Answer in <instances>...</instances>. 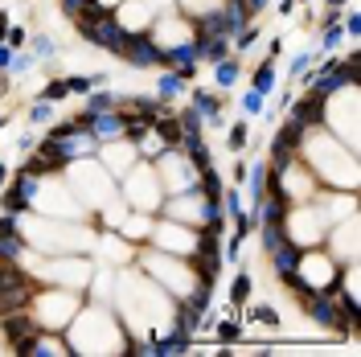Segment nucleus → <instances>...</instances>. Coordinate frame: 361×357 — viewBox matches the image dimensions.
<instances>
[{
  "label": "nucleus",
  "instance_id": "nucleus-1",
  "mask_svg": "<svg viewBox=\"0 0 361 357\" xmlns=\"http://www.w3.org/2000/svg\"><path fill=\"white\" fill-rule=\"evenodd\" d=\"M78 308H82V300L74 296L70 287H53V292H42V287H37V296H33V304H29V312L37 316V325L49 329V333H62L74 320Z\"/></svg>",
  "mask_w": 361,
  "mask_h": 357
},
{
  "label": "nucleus",
  "instance_id": "nucleus-2",
  "mask_svg": "<svg viewBox=\"0 0 361 357\" xmlns=\"http://www.w3.org/2000/svg\"><path fill=\"white\" fill-rule=\"evenodd\" d=\"M120 181H123V197H127L132 206H140L144 214H152V210L165 201V193H160V177H156V168L152 165H140V161H136Z\"/></svg>",
  "mask_w": 361,
  "mask_h": 357
},
{
  "label": "nucleus",
  "instance_id": "nucleus-3",
  "mask_svg": "<svg viewBox=\"0 0 361 357\" xmlns=\"http://www.w3.org/2000/svg\"><path fill=\"white\" fill-rule=\"evenodd\" d=\"M144 271L152 275V280H160V284L177 296V300H185V296L193 292V284H197L189 263L172 259V255H156V251H148V255H144Z\"/></svg>",
  "mask_w": 361,
  "mask_h": 357
},
{
  "label": "nucleus",
  "instance_id": "nucleus-4",
  "mask_svg": "<svg viewBox=\"0 0 361 357\" xmlns=\"http://www.w3.org/2000/svg\"><path fill=\"white\" fill-rule=\"evenodd\" d=\"M304 312L312 316L320 329H333V333H353V329H357V325L345 316L337 292H312V296H308V304H304Z\"/></svg>",
  "mask_w": 361,
  "mask_h": 357
},
{
  "label": "nucleus",
  "instance_id": "nucleus-5",
  "mask_svg": "<svg viewBox=\"0 0 361 357\" xmlns=\"http://www.w3.org/2000/svg\"><path fill=\"white\" fill-rule=\"evenodd\" d=\"M120 58L127 66H136V70H156V66H160V42L132 29L127 42H123V49H120Z\"/></svg>",
  "mask_w": 361,
  "mask_h": 357
},
{
  "label": "nucleus",
  "instance_id": "nucleus-6",
  "mask_svg": "<svg viewBox=\"0 0 361 357\" xmlns=\"http://www.w3.org/2000/svg\"><path fill=\"white\" fill-rule=\"evenodd\" d=\"M33 296H37V280L33 275H21L17 284H4L0 287V316L4 312H17V308H29Z\"/></svg>",
  "mask_w": 361,
  "mask_h": 357
},
{
  "label": "nucleus",
  "instance_id": "nucleus-7",
  "mask_svg": "<svg viewBox=\"0 0 361 357\" xmlns=\"http://www.w3.org/2000/svg\"><path fill=\"white\" fill-rule=\"evenodd\" d=\"M99 148H103V168H111V177H123L127 168L140 161V152H136L132 140H111V144H99Z\"/></svg>",
  "mask_w": 361,
  "mask_h": 357
},
{
  "label": "nucleus",
  "instance_id": "nucleus-8",
  "mask_svg": "<svg viewBox=\"0 0 361 357\" xmlns=\"http://www.w3.org/2000/svg\"><path fill=\"white\" fill-rule=\"evenodd\" d=\"M42 275H46V280H58L62 287H66V280H74V284L82 287L95 271H91V263L87 259H53L49 267H42Z\"/></svg>",
  "mask_w": 361,
  "mask_h": 357
},
{
  "label": "nucleus",
  "instance_id": "nucleus-9",
  "mask_svg": "<svg viewBox=\"0 0 361 357\" xmlns=\"http://www.w3.org/2000/svg\"><path fill=\"white\" fill-rule=\"evenodd\" d=\"M123 123H127V115H120V107H115V111H99L87 119V132L95 136V144H111L123 140Z\"/></svg>",
  "mask_w": 361,
  "mask_h": 357
},
{
  "label": "nucleus",
  "instance_id": "nucleus-10",
  "mask_svg": "<svg viewBox=\"0 0 361 357\" xmlns=\"http://www.w3.org/2000/svg\"><path fill=\"white\" fill-rule=\"evenodd\" d=\"M152 234H156V242H160V246H169V251H185V255L193 251V238H197V234L189 230V226H181L177 218L160 222V226H156Z\"/></svg>",
  "mask_w": 361,
  "mask_h": 357
},
{
  "label": "nucleus",
  "instance_id": "nucleus-11",
  "mask_svg": "<svg viewBox=\"0 0 361 357\" xmlns=\"http://www.w3.org/2000/svg\"><path fill=\"white\" fill-rule=\"evenodd\" d=\"M324 103L329 99L312 91V95H304L300 103H291V119H300L304 127H324Z\"/></svg>",
  "mask_w": 361,
  "mask_h": 357
},
{
  "label": "nucleus",
  "instance_id": "nucleus-12",
  "mask_svg": "<svg viewBox=\"0 0 361 357\" xmlns=\"http://www.w3.org/2000/svg\"><path fill=\"white\" fill-rule=\"evenodd\" d=\"M217 13H222V21H226V33H230V37L251 25V8H246V0H217Z\"/></svg>",
  "mask_w": 361,
  "mask_h": 357
},
{
  "label": "nucleus",
  "instance_id": "nucleus-13",
  "mask_svg": "<svg viewBox=\"0 0 361 357\" xmlns=\"http://www.w3.org/2000/svg\"><path fill=\"white\" fill-rule=\"evenodd\" d=\"M300 251H304V246H296L291 238H284L279 246H271L267 259H271V267H275V275H284V271H291V267H300Z\"/></svg>",
  "mask_w": 361,
  "mask_h": 357
},
{
  "label": "nucleus",
  "instance_id": "nucleus-14",
  "mask_svg": "<svg viewBox=\"0 0 361 357\" xmlns=\"http://www.w3.org/2000/svg\"><path fill=\"white\" fill-rule=\"evenodd\" d=\"M152 136L165 144V148H177V144H181V136H185V132H181V119L160 111V115L152 119Z\"/></svg>",
  "mask_w": 361,
  "mask_h": 357
},
{
  "label": "nucleus",
  "instance_id": "nucleus-15",
  "mask_svg": "<svg viewBox=\"0 0 361 357\" xmlns=\"http://www.w3.org/2000/svg\"><path fill=\"white\" fill-rule=\"evenodd\" d=\"M193 111L201 115V123H217V119H222V99H217L214 91H201V87H197V91H193Z\"/></svg>",
  "mask_w": 361,
  "mask_h": 357
},
{
  "label": "nucleus",
  "instance_id": "nucleus-16",
  "mask_svg": "<svg viewBox=\"0 0 361 357\" xmlns=\"http://www.w3.org/2000/svg\"><path fill=\"white\" fill-rule=\"evenodd\" d=\"M4 185L17 193L25 206H33V197H37V189H42V177H37V173H25V168H21V177H17V181H4ZM4 185H0V189H4Z\"/></svg>",
  "mask_w": 361,
  "mask_h": 357
},
{
  "label": "nucleus",
  "instance_id": "nucleus-17",
  "mask_svg": "<svg viewBox=\"0 0 361 357\" xmlns=\"http://www.w3.org/2000/svg\"><path fill=\"white\" fill-rule=\"evenodd\" d=\"M120 107V99L111 95V91H103V87H95V91H87V115H99V111H115Z\"/></svg>",
  "mask_w": 361,
  "mask_h": 357
},
{
  "label": "nucleus",
  "instance_id": "nucleus-18",
  "mask_svg": "<svg viewBox=\"0 0 361 357\" xmlns=\"http://www.w3.org/2000/svg\"><path fill=\"white\" fill-rule=\"evenodd\" d=\"M239 74H242L239 58H230V54H226V58L217 62V70H214V82H217V87H222V91H230V87L239 82Z\"/></svg>",
  "mask_w": 361,
  "mask_h": 357
},
{
  "label": "nucleus",
  "instance_id": "nucleus-19",
  "mask_svg": "<svg viewBox=\"0 0 361 357\" xmlns=\"http://www.w3.org/2000/svg\"><path fill=\"white\" fill-rule=\"evenodd\" d=\"M275 62L267 58V62H259V70H255V78H251V91H259V95H271L275 91Z\"/></svg>",
  "mask_w": 361,
  "mask_h": 357
},
{
  "label": "nucleus",
  "instance_id": "nucleus-20",
  "mask_svg": "<svg viewBox=\"0 0 361 357\" xmlns=\"http://www.w3.org/2000/svg\"><path fill=\"white\" fill-rule=\"evenodd\" d=\"M201 46V58L205 62H222L226 54H230V37H205V42H197Z\"/></svg>",
  "mask_w": 361,
  "mask_h": 357
},
{
  "label": "nucleus",
  "instance_id": "nucleus-21",
  "mask_svg": "<svg viewBox=\"0 0 361 357\" xmlns=\"http://www.w3.org/2000/svg\"><path fill=\"white\" fill-rule=\"evenodd\" d=\"M123 238H127V242H144L148 234H152V222H148L144 214L140 218H127V222H123V230H120Z\"/></svg>",
  "mask_w": 361,
  "mask_h": 357
},
{
  "label": "nucleus",
  "instance_id": "nucleus-22",
  "mask_svg": "<svg viewBox=\"0 0 361 357\" xmlns=\"http://www.w3.org/2000/svg\"><path fill=\"white\" fill-rule=\"evenodd\" d=\"M185 91V78L177 70H169V74H160V82H156V99H177Z\"/></svg>",
  "mask_w": 361,
  "mask_h": 357
},
{
  "label": "nucleus",
  "instance_id": "nucleus-23",
  "mask_svg": "<svg viewBox=\"0 0 361 357\" xmlns=\"http://www.w3.org/2000/svg\"><path fill=\"white\" fill-rule=\"evenodd\" d=\"M230 304H234V308L251 304V275H246V271H239L234 284H230Z\"/></svg>",
  "mask_w": 361,
  "mask_h": 357
},
{
  "label": "nucleus",
  "instance_id": "nucleus-24",
  "mask_svg": "<svg viewBox=\"0 0 361 357\" xmlns=\"http://www.w3.org/2000/svg\"><path fill=\"white\" fill-rule=\"evenodd\" d=\"M246 140H251V127H246V119H239V123L226 132V148H230V152H242Z\"/></svg>",
  "mask_w": 361,
  "mask_h": 357
},
{
  "label": "nucleus",
  "instance_id": "nucleus-25",
  "mask_svg": "<svg viewBox=\"0 0 361 357\" xmlns=\"http://www.w3.org/2000/svg\"><path fill=\"white\" fill-rule=\"evenodd\" d=\"M251 320L255 325H267V329H279V312L271 308V304H255L251 308Z\"/></svg>",
  "mask_w": 361,
  "mask_h": 357
},
{
  "label": "nucleus",
  "instance_id": "nucleus-26",
  "mask_svg": "<svg viewBox=\"0 0 361 357\" xmlns=\"http://www.w3.org/2000/svg\"><path fill=\"white\" fill-rule=\"evenodd\" d=\"M53 119V103L49 99H37L33 107H29V123H49Z\"/></svg>",
  "mask_w": 361,
  "mask_h": 357
},
{
  "label": "nucleus",
  "instance_id": "nucleus-27",
  "mask_svg": "<svg viewBox=\"0 0 361 357\" xmlns=\"http://www.w3.org/2000/svg\"><path fill=\"white\" fill-rule=\"evenodd\" d=\"M58 4H62V13H66V17H82V13H91V8H95L99 0H58Z\"/></svg>",
  "mask_w": 361,
  "mask_h": 357
},
{
  "label": "nucleus",
  "instance_id": "nucleus-28",
  "mask_svg": "<svg viewBox=\"0 0 361 357\" xmlns=\"http://www.w3.org/2000/svg\"><path fill=\"white\" fill-rule=\"evenodd\" d=\"M177 119H181V132H185V136H201V127H205V123H201V115H197L193 107H189V111H181Z\"/></svg>",
  "mask_w": 361,
  "mask_h": 357
},
{
  "label": "nucleus",
  "instance_id": "nucleus-29",
  "mask_svg": "<svg viewBox=\"0 0 361 357\" xmlns=\"http://www.w3.org/2000/svg\"><path fill=\"white\" fill-rule=\"evenodd\" d=\"M312 62H316V54H308V49L296 54V58H291V74H296V78H308V74H312Z\"/></svg>",
  "mask_w": 361,
  "mask_h": 357
},
{
  "label": "nucleus",
  "instance_id": "nucleus-30",
  "mask_svg": "<svg viewBox=\"0 0 361 357\" xmlns=\"http://www.w3.org/2000/svg\"><path fill=\"white\" fill-rule=\"evenodd\" d=\"M70 95V87H66V78H53V82H49L46 91H42V95L37 99H49V103H58V99H66Z\"/></svg>",
  "mask_w": 361,
  "mask_h": 357
},
{
  "label": "nucleus",
  "instance_id": "nucleus-31",
  "mask_svg": "<svg viewBox=\"0 0 361 357\" xmlns=\"http://www.w3.org/2000/svg\"><path fill=\"white\" fill-rule=\"evenodd\" d=\"M58 54V46H53V37H46V33H37L33 37V58H53Z\"/></svg>",
  "mask_w": 361,
  "mask_h": 357
},
{
  "label": "nucleus",
  "instance_id": "nucleus-32",
  "mask_svg": "<svg viewBox=\"0 0 361 357\" xmlns=\"http://www.w3.org/2000/svg\"><path fill=\"white\" fill-rule=\"evenodd\" d=\"M239 333H242V325H239V320H222V325H217V341H222V345L239 341Z\"/></svg>",
  "mask_w": 361,
  "mask_h": 357
},
{
  "label": "nucleus",
  "instance_id": "nucleus-33",
  "mask_svg": "<svg viewBox=\"0 0 361 357\" xmlns=\"http://www.w3.org/2000/svg\"><path fill=\"white\" fill-rule=\"evenodd\" d=\"M263 99L267 95H259V91H246V95H242V111H246V115H259V111L267 107Z\"/></svg>",
  "mask_w": 361,
  "mask_h": 357
},
{
  "label": "nucleus",
  "instance_id": "nucleus-34",
  "mask_svg": "<svg viewBox=\"0 0 361 357\" xmlns=\"http://www.w3.org/2000/svg\"><path fill=\"white\" fill-rule=\"evenodd\" d=\"M4 42H8L13 49H21L25 42H29V37H25V29H21V25H8V37H4Z\"/></svg>",
  "mask_w": 361,
  "mask_h": 357
},
{
  "label": "nucleus",
  "instance_id": "nucleus-35",
  "mask_svg": "<svg viewBox=\"0 0 361 357\" xmlns=\"http://www.w3.org/2000/svg\"><path fill=\"white\" fill-rule=\"evenodd\" d=\"M13 58H17V54H13V46H8V42H0V74L13 66Z\"/></svg>",
  "mask_w": 361,
  "mask_h": 357
},
{
  "label": "nucleus",
  "instance_id": "nucleus-36",
  "mask_svg": "<svg viewBox=\"0 0 361 357\" xmlns=\"http://www.w3.org/2000/svg\"><path fill=\"white\" fill-rule=\"evenodd\" d=\"M341 29H345V37H357V33H361V21H357V13H349Z\"/></svg>",
  "mask_w": 361,
  "mask_h": 357
},
{
  "label": "nucleus",
  "instance_id": "nucleus-37",
  "mask_svg": "<svg viewBox=\"0 0 361 357\" xmlns=\"http://www.w3.org/2000/svg\"><path fill=\"white\" fill-rule=\"evenodd\" d=\"M29 66H33V54H21V58H13V66H8V70H13V74H25Z\"/></svg>",
  "mask_w": 361,
  "mask_h": 357
},
{
  "label": "nucleus",
  "instance_id": "nucleus-38",
  "mask_svg": "<svg viewBox=\"0 0 361 357\" xmlns=\"http://www.w3.org/2000/svg\"><path fill=\"white\" fill-rule=\"evenodd\" d=\"M267 4H271V0H246V8H251V13H263Z\"/></svg>",
  "mask_w": 361,
  "mask_h": 357
},
{
  "label": "nucleus",
  "instance_id": "nucleus-39",
  "mask_svg": "<svg viewBox=\"0 0 361 357\" xmlns=\"http://www.w3.org/2000/svg\"><path fill=\"white\" fill-rule=\"evenodd\" d=\"M8 25H13V21H8V13H0V42L8 37Z\"/></svg>",
  "mask_w": 361,
  "mask_h": 357
},
{
  "label": "nucleus",
  "instance_id": "nucleus-40",
  "mask_svg": "<svg viewBox=\"0 0 361 357\" xmlns=\"http://www.w3.org/2000/svg\"><path fill=\"white\" fill-rule=\"evenodd\" d=\"M279 13H284V17H291V13H296V0H279Z\"/></svg>",
  "mask_w": 361,
  "mask_h": 357
},
{
  "label": "nucleus",
  "instance_id": "nucleus-41",
  "mask_svg": "<svg viewBox=\"0 0 361 357\" xmlns=\"http://www.w3.org/2000/svg\"><path fill=\"white\" fill-rule=\"evenodd\" d=\"M324 4H329V8H345V4H349V0H324Z\"/></svg>",
  "mask_w": 361,
  "mask_h": 357
},
{
  "label": "nucleus",
  "instance_id": "nucleus-42",
  "mask_svg": "<svg viewBox=\"0 0 361 357\" xmlns=\"http://www.w3.org/2000/svg\"><path fill=\"white\" fill-rule=\"evenodd\" d=\"M4 181H8V168H4V161H0V185H4Z\"/></svg>",
  "mask_w": 361,
  "mask_h": 357
}]
</instances>
